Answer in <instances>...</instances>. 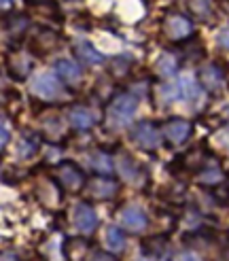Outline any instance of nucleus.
<instances>
[{"instance_id":"f257e3e1","label":"nucleus","mask_w":229,"mask_h":261,"mask_svg":"<svg viewBox=\"0 0 229 261\" xmlns=\"http://www.w3.org/2000/svg\"><path fill=\"white\" fill-rule=\"evenodd\" d=\"M136 109H138V102L132 94H119L114 96L106 109V121L110 127H121V125H127L134 115H136Z\"/></svg>"},{"instance_id":"f03ea898","label":"nucleus","mask_w":229,"mask_h":261,"mask_svg":"<svg viewBox=\"0 0 229 261\" xmlns=\"http://www.w3.org/2000/svg\"><path fill=\"white\" fill-rule=\"evenodd\" d=\"M193 19L189 15H183L178 11H170L168 15L161 19V30L163 34L174 43H183L189 36H193Z\"/></svg>"},{"instance_id":"7ed1b4c3","label":"nucleus","mask_w":229,"mask_h":261,"mask_svg":"<svg viewBox=\"0 0 229 261\" xmlns=\"http://www.w3.org/2000/svg\"><path fill=\"white\" fill-rule=\"evenodd\" d=\"M60 47V34H55L53 28H49V25H38V30L30 36L28 41V49L32 56H49L51 51H55Z\"/></svg>"},{"instance_id":"20e7f679","label":"nucleus","mask_w":229,"mask_h":261,"mask_svg":"<svg viewBox=\"0 0 229 261\" xmlns=\"http://www.w3.org/2000/svg\"><path fill=\"white\" fill-rule=\"evenodd\" d=\"M32 91H34V96L43 100H58L64 94V85L55 72H41L32 81Z\"/></svg>"},{"instance_id":"39448f33","label":"nucleus","mask_w":229,"mask_h":261,"mask_svg":"<svg viewBox=\"0 0 229 261\" xmlns=\"http://www.w3.org/2000/svg\"><path fill=\"white\" fill-rule=\"evenodd\" d=\"M187 11L195 23L214 25L216 21V0H187Z\"/></svg>"},{"instance_id":"423d86ee","label":"nucleus","mask_w":229,"mask_h":261,"mask_svg":"<svg viewBox=\"0 0 229 261\" xmlns=\"http://www.w3.org/2000/svg\"><path fill=\"white\" fill-rule=\"evenodd\" d=\"M55 74L60 76V81L66 83V85H79L83 79V70L79 66V62L72 60V58L55 60Z\"/></svg>"},{"instance_id":"0eeeda50","label":"nucleus","mask_w":229,"mask_h":261,"mask_svg":"<svg viewBox=\"0 0 229 261\" xmlns=\"http://www.w3.org/2000/svg\"><path fill=\"white\" fill-rule=\"evenodd\" d=\"M132 140L142 149H157L159 145V132L153 123H138L132 129Z\"/></svg>"},{"instance_id":"6e6552de","label":"nucleus","mask_w":229,"mask_h":261,"mask_svg":"<svg viewBox=\"0 0 229 261\" xmlns=\"http://www.w3.org/2000/svg\"><path fill=\"white\" fill-rule=\"evenodd\" d=\"M72 221H74V227L79 229L81 233H92L96 229V225H98V215L89 204H79L74 208Z\"/></svg>"},{"instance_id":"1a4fd4ad","label":"nucleus","mask_w":229,"mask_h":261,"mask_svg":"<svg viewBox=\"0 0 229 261\" xmlns=\"http://www.w3.org/2000/svg\"><path fill=\"white\" fill-rule=\"evenodd\" d=\"M30 25H32L30 15H25V13H9L5 19V30L13 41H21L25 32L30 30Z\"/></svg>"},{"instance_id":"9d476101","label":"nucleus","mask_w":229,"mask_h":261,"mask_svg":"<svg viewBox=\"0 0 229 261\" xmlns=\"http://www.w3.org/2000/svg\"><path fill=\"white\" fill-rule=\"evenodd\" d=\"M32 70V60L23 54H11L7 58V72L17 81H23Z\"/></svg>"},{"instance_id":"9b49d317","label":"nucleus","mask_w":229,"mask_h":261,"mask_svg":"<svg viewBox=\"0 0 229 261\" xmlns=\"http://www.w3.org/2000/svg\"><path fill=\"white\" fill-rule=\"evenodd\" d=\"M121 223H123V227L132 229V231H142L149 223V219L140 206H127L121 211Z\"/></svg>"},{"instance_id":"f8f14e48","label":"nucleus","mask_w":229,"mask_h":261,"mask_svg":"<svg viewBox=\"0 0 229 261\" xmlns=\"http://www.w3.org/2000/svg\"><path fill=\"white\" fill-rule=\"evenodd\" d=\"M72 51H74L76 58H81L85 64H89V66H100V64H104V56H102L89 41H74Z\"/></svg>"},{"instance_id":"ddd939ff","label":"nucleus","mask_w":229,"mask_h":261,"mask_svg":"<svg viewBox=\"0 0 229 261\" xmlns=\"http://www.w3.org/2000/svg\"><path fill=\"white\" fill-rule=\"evenodd\" d=\"M199 81H202V85L206 87L208 91L221 89V85H223V81H225L223 68L219 66V64H214V62L206 64V66L202 68V72H199Z\"/></svg>"},{"instance_id":"4468645a","label":"nucleus","mask_w":229,"mask_h":261,"mask_svg":"<svg viewBox=\"0 0 229 261\" xmlns=\"http://www.w3.org/2000/svg\"><path fill=\"white\" fill-rule=\"evenodd\" d=\"M163 132H165V136H168L170 142L181 145V142H185L191 134V123L185 121V119H170L168 123H165Z\"/></svg>"},{"instance_id":"2eb2a0df","label":"nucleus","mask_w":229,"mask_h":261,"mask_svg":"<svg viewBox=\"0 0 229 261\" xmlns=\"http://www.w3.org/2000/svg\"><path fill=\"white\" fill-rule=\"evenodd\" d=\"M87 189H89V193H92L94 198L104 200V198H112V195H114V191H117V185H114V182H112L110 178L100 176V178L89 180Z\"/></svg>"},{"instance_id":"dca6fc26","label":"nucleus","mask_w":229,"mask_h":261,"mask_svg":"<svg viewBox=\"0 0 229 261\" xmlns=\"http://www.w3.org/2000/svg\"><path fill=\"white\" fill-rule=\"evenodd\" d=\"M119 172L123 174V178L127 182H134V185H138L145 176L142 170H140V166L136 164V160L130 158V155H123V158L119 160Z\"/></svg>"},{"instance_id":"f3484780","label":"nucleus","mask_w":229,"mask_h":261,"mask_svg":"<svg viewBox=\"0 0 229 261\" xmlns=\"http://www.w3.org/2000/svg\"><path fill=\"white\" fill-rule=\"evenodd\" d=\"M178 70V60L174 54H161L155 62V74L161 76V79H170Z\"/></svg>"},{"instance_id":"a211bd4d","label":"nucleus","mask_w":229,"mask_h":261,"mask_svg":"<svg viewBox=\"0 0 229 261\" xmlns=\"http://www.w3.org/2000/svg\"><path fill=\"white\" fill-rule=\"evenodd\" d=\"M68 117H70V123L79 129H87L94 125V115L87 107H72Z\"/></svg>"},{"instance_id":"6ab92c4d","label":"nucleus","mask_w":229,"mask_h":261,"mask_svg":"<svg viewBox=\"0 0 229 261\" xmlns=\"http://www.w3.org/2000/svg\"><path fill=\"white\" fill-rule=\"evenodd\" d=\"M60 180H62L66 187L76 189V187H81L83 174H81V170H79L76 166H72V164H64V166L60 168Z\"/></svg>"},{"instance_id":"aec40b11","label":"nucleus","mask_w":229,"mask_h":261,"mask_svg":"<svg viewBox=\"0 0 229 261\" xmlns=\"http://www.w3.org/2000/svg\"><path fill=\"white\" fill-rule=\"evenodd\" d=\"M132 58L130 56H114L108 62V70L112 76H127L132 70Z\"/></svg>"},{"instance_id":"412c9836","label":"nucleus","mask_w":229,"mask_h":261,"mask_svg":"<svg viewBox=\"0 0 229 261\" xmlns=\"http://www.w3.org/2000/svg\"><path fill=\"white\" fill-rule=\"evenodd\" d=\"M104 242H106L108 249L114 251V253H119V251L125 249V236H123V231L119 227H108L104 231Z\"/></svg>"},{"instance_id":"4be33fe9","label":"nucleus","mask_w":229,"mask_h":261,"mask_svg":"<svg viewBox=\"0 0 229 261\" xmlns=\"http://www.w3.org/2000/svg\"><path fill=\"white\" fill-rule=\"evenodd\" d=\"M181 91H183V96L187 98V100H197L199 96H202V87H199V83L193 79V76H183L181 79Z\"/></svg>"},{"instance_id":"5701e85b","label":"nucleus","mask_w":229,"mask_h":261,"mask_svg":"<svg viewBox=\"0 0 229 261\" xmlns=\"http://www.w3.org/2000/svg\"><path fill=\"white\" fill-rule=\"evenodd\" d=\"M87 253V244L83 240H68L66 242V257L72 261H79Z\"/></svg>"},{"instance_id":"b1692460","label":"nucleus","mask_w":229,"mask_h":261,"mask_svg":"<svg viewBox=\"0 0 229 261\" xmlns=\"http://www.w3.org/2000/svg\"><path fill=\"white\" fill-rule=\"evenodd\" d=\"M89 164H92V168H96L98 172H108V170H110V160L106 158L104 153H96V155H92Z\"/></svg>"},{"instance_id":"393cba45","label":"nucleus","mask_w":229,"mask_h":261,"mask_svg":"<svg viewBox=\"0 0 229 261\" xmlns=\"http://www.w3.org/2000/svg\"><path fill=\"white\" fill-rule=\"evenodd\" d=\"M178 91H181V87H174V85H161L159 89H157V96H159V100L161 102H174V98L178 96Z\"/></svg>"},{"instance_id":"a878e982","label":"nucleus","mask_w":229,"mask_h":261,"mask_svg":"<svg viewBox=\"0 0 229 261\" xmlns=\"http://www.w3.org/2000/svg\"><path fill=\"white\" fill-rule=\"evenodd\" d=\"M202 182H208V185H212V182H219L221 180V170L219 168H212V170H206L202 174V178H199Z\"/></svg>"},{"instance_id":"bb28decb","label":"nucleus","mask_w":229,"mask_h":261,"mask_svg":"<svg viewBox=\"0 0 229 261\" xmlns=\"http://www.w3.org/2000/svg\"><path fill=\"white\" fill-rule=\"evenodd\" d=\"M216 47L225 51V54H229V28L219 32V36H216Z\"/></svg>"},{"instance_id":"cd10ccee","label":"nucleus","mask_w":229,"mask_h":261,"mask_svg":"<svg viewBox=\"0 0 229 261\" xmlns=\"http://www.w3.org/2000/svg\"><path fill=\"white\" fill-rule=\"evenodd\" d=\"M89 261H117V259H114L112 255H108V253H104V251H96Z\"/></svg>"},{"instance_id":"c85d7f7f","label":"nucleus","mask_w":229,"mask_h":261,"mask_svg":"<svg viewBox=\"0 0 229 261\" xmlns=\"http://www.w3.org/2000/svg\"><path fill=\"white\" fill-rule=\"evenodd\" d=\"M13 13V0H0V15Z\"/></svg>"},{"instance_id":"c756f323","label":"nucleus","mask_w":229,"mask_h":261,"mask_svg":"<svg viewBox=\"0 0 229 261\" xmlns=\"http://www.w3.org/2000/svg\"><path fill=\"white\" fill-rule=\"evenodd\" d=\"M7 142H9V132H7L5 125H0V151L7 147Z\"/></svg>"},{"instance_id":"7c9ffc66","label":"nucleus","mask_w":229,"mask_h":261,"mask_svg":"<svg viewBox=\"0 0 229 261\" xmlns=\"http://www.w3.org/2000/svg\"><path fill=\"white\" fill-rule=\"evenodd\" d=\"M181 261H199V257H197V255H193V253H187V255H183V257H181Z\"/></svg>"},{"instance_id":"2f4dec72","label":"nucleus","mask_w":229,"mask_h":261,"mask_svg":"<svg viewBox=\"0 0 229 261\" xmlns=\"http://www.w3.org/2000/svg\"><path fill=\"white\" fill-rule=\"evenodd\" d=\"M223 140H227V142H223V145H225V147H227V149H229V134H227V136H225V138H223Z\"/></svg>"},{"instance_id":"473e14b6","label":"nucleus","mask_w":229,"mask_h":261,"mask_svg":"<svg viewBox=\"0 0 229 261\" xmlns=\"http://www.w3.org/2000/svg\"><path fill=\"white\" fill-rule=\"evenodd\" d=\"M28 3H38V0H28Z\"/></svg>"}]
</instances>
